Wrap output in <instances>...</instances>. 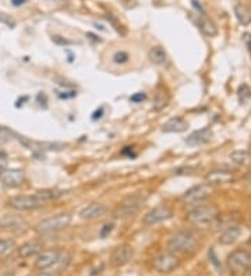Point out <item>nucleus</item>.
<instances>
[{"instance_id":"9d476101","label":"nucleus","mask_w":251,"mask_h":276,"mask_svg":"<svg viewBox=\"0 0 251 276\" xmlns=\"http://www.w3.org/2000/svg\"><path fill=\"white\" fill-rule=\"evenodd\" d=\"M62 257V251L59 249H47L42 250L37 255L35 259V268L38 271H44V269H50L57 264V261Z\"/></svg>"},{"instance_id":"58836bf2","label":"nucleus","mask_w":251,"mask_h":276,"mask_svg":"<svg viewBox=\"0 0 251 276\" xmlns=\"http://www.w3.org/2000/svg\"><path fill=\"white\" fill-rule=\"evenodd\" d=\"M250 152H251V151H250Z\"/></svg>"},{"instance_id":"72a5a7b5","label":"nucleus","mask_w":251,"mask_h":276,"mask_svg":"<svg viewBox=\"0 0 251 276\" xmlns=\"http://www.w3.org/2000/svg\"><path fill=\"white\" fill-rule=\"evenodd\" d=\"M35 276H60V271H59V269H53V271L44 269V271L38 272Z\"/></svg>"},{"instance_id":"9b49d317","label":"nucleus","mask_w":251,"mask_h":276,"mask_svg":"<svg viewBox=\"0 0 251 276\" xmlns=\"http://www.w3.org/2000/svg\"><path fill=\"white\" fill-rule=\"evenodd\" d=\"M212 191H214L212 185H209V184H198V185L188 188L186 193L182 195V200L187 204L200 203L205 198H208L212 194Z\"/></svg>"},{"instance_id":"6e6552de","label":"nucleus","mask_w":251,"mask_h":276,"mask_svg":"<svg viewBox=\"0 0 251 276\" xmlns=\"http://www.w3.org/2000/svg\"><path fill=\"white\" fill-rule=\"evenodd\" d=\"M0 229L14 234H23L29 229L28 222L20 215H3L0 216Z\"/></svg>"},{"instance_id":"f8f14e48","label":"nucleus","mask_w":251,"mask_h":276,"mask_svg":"<svg viewBox=\"0 0 251 276\" xmlns=\"http://www.w3.org/2000/svg\"><path fill=\"white\" fill-rule=\"evenodd\" d=\"M25 180V172L23 169H3L0 172V182L4 187L9 188H16L20 187Z\"/></svg>"},{"instance_id":"1a4fd4ad","label":"nucleus","mask_w":251,"mask_h":276,"mask_svg":"<svg viewBox=\"0 0 251 276\" xmlns=\"http://www.w3.org/2000/svg\"><path fill=\"white\" fill-rule=\"evenodd\" d=\"M173 216V211L167 207V205H157L155 208H152L151 211L147 212L142 218V223L145 226H154L157 223H160V222H165L167 219H170Z\"/></svg>"},{"instance_id":"20e7f679","label":"nucleus","mask_w":251,"mask_h":276,"mask_svg":"<svg viewBox=\"0 0 251 276\" xmlns=\"http://www.w3.org/2000/svg\"><path fill=\"white\" fill-rule=\"evenodd\" d=\"M71 215L70 213H59L55 216H50L47 219H44L38 223L35 226L39 234H52V233H57V231H62V230L67 229L71 223Z\"/></svg>"},{"instance_id":"39448f33","label":"nucleus","mask_w":251,"mask_h":276,"mask_svg":"<svg viewBox=\"0 0 251 276\" xmlns=\"http://www.w3.org/2000/svg\"><path fill=\"white\" fill-rule=\"evenodd\" d=\"M226 267L234 275L247 272L251 268V254L247 250H234L226 258Z\"/></svg>"},{"instance_id":"a211bd4d","label":"nucleus","mask_w":251,"mask_h":276,"mask_svg":"<svg viewBox=\"0 0 251 276\" xmlns=\"http://www.w3.org/2000/svg\"><path fill=\"white\" fill-rule=\"evenodd\" d=\"M41 251H42V243H39V241H27L23 246H20V249L17 250V254H19L20 258L27 259V258L38 255Z\"/></svg>"},{"instance_id":"6ab92c4d","label":"nucleus","mask_w":251,"mask_h":276,"mask_svg":"<svg viewBox=\"0 0 251 276\" xmlns=\"http://www.w3.org/2000/svg\"><path fill=\"white\" fill-rule=\"evenodd\" d=\"M187 129H188V123L183 117H180V116L169 119L162 126V131L163 133H183Z\"/></svg>"},{"instance_id":"4be33fe9","label":"nucleus","mask_w":251,"mask_h":276,"mask_svg":"<svg viewBox=\"0 0 251 276\" xmlns=\"http://www.w3.org/2000/svg\"><path fill=\"white\" fill-rule=\"evenodd\" d=\"M234 16L237 21L242 24V25H249L251 24V10L246 6V4H242V3H237L234 4Z\"/></svg>"},{"instance_id":"f3484780","label":"nucleus","mask_w":251,"mask_h":276,"mask_svg":"<svg viewBox=\"0 0 251 276\" xmlns=\"http://www.w3.org/2000/svg\"><path fill=\"white\" fill-rule=\"evenodd\" d=\"M197 27L200 28V31L206 37H215L218 34V28L215 25V23L209 17H206L205 13H198Z\"/></svg>"},{"instance_id":"f257e3e1","label":"nucleus","mask_w":251,"mask_h":276,"mask_svg":"<svg viewBox=\"0 0 251 276\" xmlns=\"http://www.w3.org/2000/svg\"><path fill=\"white\" fill-rule=\"evenodd\" d=\"M55 198V193L44 190V191H37L29 195H16L11 197L7 201V207L16 209V211H32L45 207L47 203H50Z\"/></svg>"},{"instance_id":"b1692460","label":"nucleus","mask_w":251,"mask_h":276,"mask_svg":"<svg viewBox=\"0 0 251 276\" xmlns=\"http://www.w3.org/2000/svg\"><path fill=\"white\" fill-rule=\"evenodd\" d=\"M169 101H170V98H169V95L165 92V90H159V91L157 92V95H155V99H154L152 111L154 112L163 111L167 105H169Z\"/></svg>"},{"instance_id":"2eb2a0df","label":"nucleus","mask_w":251,"mask_h":276,"mask_svg":"<svg viewBox=\"0 0 251 276\" xmlns=\"http://www.w3.org/2000/svg\"><path fill=\"white\" fill-rule=\"evenodd\" d=\"M234 180V176L232 172L229 170H222V169H218V170H212L209 173H206L205 176V182L209 185H219V184H229L232 183Z\"/></svg>"},{"instance_id":"4468645a","label":"nucleus","mask_w":251,"mask_h":276,"mask_svg":"<svg viewBox=\"0 0 251 276\" xmlns=\"http://www.w3.org/2000/svg\"><path fill=\"white\" fill-rule=\"evenodd\" d=\"M106 212H108V208H106L105 204L92 203L84 207L83 209L80 211V218L83 221H95V219L102 218Z\"/></svg>"},{"instance_id":"aec40b11","label":"nucleus","mask_w":251,"mask_h":276,"mask_svg":"<svg viewBox=\"0 0 251 276\" xmlns=\"http://www.w3.org/2000/svg\"><path fill=\"white\" fill-rule=\"evenodd\" d=\"M148 57L154 65L163 66L167 63V53L166 50H165V47H162V46H154V47H151V49H149Z\"/></svg>"},{"instance_id":"c85d7f7f","label":"nucleus","mask_w":251,"mask_h":276,"mask_svg":"<svg viewBox=\"0 0 251 276\" xmlns=\"http://www.w3.org/2000/svg\"><path fill=\"white\" fill-rule=\"evenodd\" d=\"M0 23L10 28L16 27V20L13 19V17H10L9 14L3 13V11H0Z\"/></svg>"},{"instance_id":"f03ea898","label":"nucleus","mask_w":251,"mask_h":276,"mask_svg":"<svg viewBox=\"0 0 251 276\" xmlns=\"http://www.w3.org/2000/svg\"><path fill=\"white\" fill-rule=\"evenodd\" d=\"M200 247V240L193 231L182 230L170 236L167 241V249L172 253L180 254H193Z\"/></svg>"},{"instance_id":"412c9836","label":"nucleus","mask_w":251,"mask_h":276,"mask_svg":"<svg viewBox=\"0 0 251 276\" xmlns=\"http://www.w3.org/2000/svg\"><path fill=\"white\" fill-rule=\"evenodd\" d=\"M239 236H240V229L237 226L232 225L228 229L223 230V233L219 236V243L223 246H230L239 239Z\"/></svg>"},{"instance_id":"5701e85b","label":"nucleus","mask_w":251,"mask_h":276,"mask_svg":"<svg viewBox=\"0 0 251 276\" xmlns=\"http://www.w3.org/2000/svg\"><path fill=\"white\" fill-rule=\"evenodd\" d=\"M233 163L239 166H247L251 163V152L246 149H236L229 155Z\"/></svg>"},{"instance_id":"423d86ee","label":"nucleus","mask_w":251,"mask_h":276,"mask_svg":"<svg viewBox=\"0 0 251 276\" xmlns=\"http://www.w3.org/2000/svg\"><path fill=\"white\" fill-rule=\"evenodd\" d=\"M145 200H147V197L142 195V194H134V195L127 197V198L114 209L113 216L117 218V219H126V218L134 216V215L141 209V207H142V204L145 203Z\"/></svg>"},{"instance_id":"cd10ccee","label":"nucleus","mask_w":251,"mask_h":276,"mask_svg":"<svg viewBox=\"0 0 251 276\" xmlns=\"http://www.w3.org/2000/svg\"><path fill=\"white\" fill-rule=\"evenodd\" d=\"M113 229H114V223H113V222L105 223L102 228H101V230H99V237H101V239H106L112 231H113Z\"/></svg>"},{"instance_id":"dca6fc26","label":"nucleus","mask_w":251,"mask_h":276,"mask_svg":"<svg viewBox=\"0 0 251 276\" xmlns=\"http://www.w3.org/2000/svg\"><path fill=\"white\" fill-rule=\"evenodd\" d=\"M212 138V130L209 127H204L201 130H197L194 133H191L186 139L187 145L190 147H200V145H204L206 142H209Z\"/></svg>"},{"instance_id":"bb28decb","label":"nucleus","mask_w":251,"mask_h":276,"mask_svg":"<svg viewBox=\"0 0 251 276\" xmlns=\"http://www.w3.org/2000/svg\"><path fill=\"white\" fill-rule=\"evenodd\" d=\"M130 60V57H129V53H126V52H116L114 56H113V62L116 63V65H124V63H127Z\"/></svg>"},{"instance_id":"7ed1b4c3","label":"nucleus","mask_w":251,"mask_h":276,"mask_svg":"<svg viewBox=\"0 0 251 276\" xmlns=\"http://www.w3.org/2000/svg\"><path fill=\"white\" fill-rule=\"evenodd\" d=\"M219 212L214 205H201L187 213L186 219L188 223L197 228H206L209 225H214L215 219L218 218Z\"/></svg>"},{"instance_id":"ddd939ff","label":"nucleus","mask_w":251,"mask_h":276,"mask_svg":"<svg viewBox=\"0 0 251 276\" xmlns=\"http://www.w3.org/2000/svg\"><path fill=\"white\" fill-rule=\"evenodd\" d=\"M134 255V250L130 244H120L117 247H114L112 251L111 255V262L113 267L120 268L127 265L131 261V258Z\"/></svg>"},{"instance_id":"a878e982","label":"nucleus","mask_w":251,"mask_h":276,"mask_svg":"<svg viewBox=\"0 0 251 276\" xmlns=\"http://www.w3.org/2000/svg\"><path fill=\"white\" fill-rule=\"evenodd\" d=\"M251 98V88L247 84H243L242 87L239 88V99L240 102H246L247 99Z\"/></svg>"},{"instance_id":"2f4dec72","label":"nucleus","mask_w":251,"mask_h":276,"mask_svg":"<svg viewBox=\"0 0 251 276\" xmlns=\"http://www.w3.org/2000/svg\"><path fill=\"white\" fill-rule=\"evenodd\" d=\"M243 42H244V46H246V49H247V52H249V55L251 56V34L250 32H246V34H243Z\"/></svg>"},{"instance_id":"c9c22d12","label":"nucleus","mask_w":251,"mask_h":276,"mask_svg":"<svg viewBox=\"0 0 251 276\" xmlns=\"http://www.w3.org/2000/svg\"><path fill=\"white\" fill-rule=\"evenodd\" d=\"M6 167H7V161H6V158L0 155V172H1L3 169H6Z\"/></svg>"},{"instance_id":"393cba45","label":"nucleus","mask_w":251,"mask_h":276,"mask_svg":"<svg viewBox=\"0 0 251 276\" xmlns=\"http://www.w3.org/2000/svg\"><path fill=\"white\" fill-rule=\"evenodd\" d=\"M16 249V243L11 239H0V258L9 257Z\"/></svg>"},{"instance_id":"c756f323","label":"nucleus","mask_w":251,"mask_h":276,"mask_svg":"<svg viewBox=\"0 0 251 276\" xmlns=\"http://www.w3.org/2000/svg\"><path fill=\"white\" fill-rule=\"evenodd\" d=\"M106 20L111 23L112 25L114 27V29L117 31V32H120V34H124V31H123V25H121L120 23H119V20L116 19V17H113L112 14H106Z\"/></svg>"},{"instance_id":"7c9ffc66","label":"nucleus","mask_w":251,"mask_h":276,"mask_svg":"<svg viewBox=\"0 0 251 276\" xmlns=\"http://www.w3.org/2000/svg\"><path fill=\"white\" fill-rule=\"evenodd\" d=\"M52 41L57 44V45H73L74 42L73 41H68V39H65V38L59 37V35H55V37H52Z\"/></svg>"},{"instance_id":"e433bc0d","label":"nucleus","mask_w":251,"mask_h":276,"mask_svg":"<svg viewBox=\"0 0 251 276\" xmlns=\"http://www.w3.org/2000/svg\"><path fill=\"white\" fill-rule=\"evenodd\" d=\"M27 0H11V3L14 4V6H21L23 3H25Z\"/></svg>"},{"instance_id":"473e14b6","label":"nucleus","mask_w":251,"mask_h":276,"mask_svg":"<svg viewBox=\"0 0 251 276\" xmlns=\"http://www.w3.org/2000/svg\"><path fill=\"white\" fill-rule=\"evenodd\" d=\"M145 99H147V95L144 92H137V93H134L130 98V101L133 103H139V102L145 101Z\"/></svg>"},{"instance_id":"4c0bfd02","label":"nucleus","mask_w":251,"mask_h":276,"mask_svg":"<svg viewBox=\"0 0 251 276\" xmlns=\"http://www.w3.org/2000/svg\"><path fill=\"white\" fill-rule=\"evenodd\" d=\"M244 274H247V275H246V276H251V271H250V269H249V271H247V272H244Z\"/></svg>"},{"instance_id":"f704fd0d","label":"nucleus","mask_w":251,"mask_h":276,"mask_svg":"<svg viewBox=\"0 0 251 276\" xmlns=\"http://www.w3.org/2000/svg\"><path fill=\"white\" fill-rule=\"evenodd\" d=\"M9 137H10L9 130L0 127V141H7V139H9Z\"/></svg>"},{"instance_id":"0eeeda50","label":"nucleus","mask_w":251,"mask_h":276,"mask_svg":"<svg viewBox=\"0 0 251 276\" xmlns=\"http://www.w3.org/2000/svg\"><path fill=\"white\" fill-rule=\"evenodd\" d=\"M180 267V259L175 253L165 251L152 259V268L159 274H170Z\"/></svg>"}]
</instances>
